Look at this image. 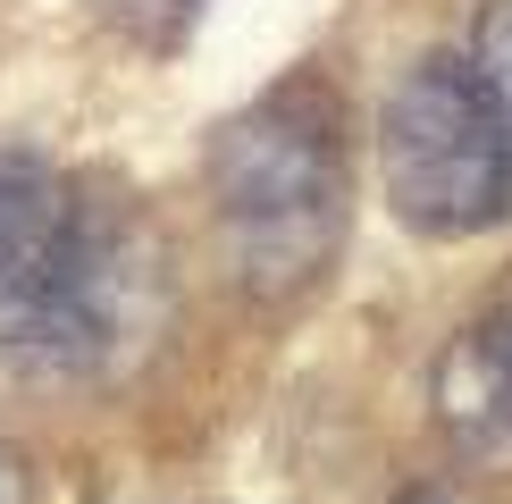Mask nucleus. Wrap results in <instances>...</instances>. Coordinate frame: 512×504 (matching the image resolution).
Listing matches in <instances>:
<instances>
[{
    "label": "nucleus",
    "instance_id": "f257e3e1",
    "mask_svg": "<svg viewBox=\"0 0 512 504\" xmlns=\"http://www.w3.org/2000/svg\"><path fill=\"white\" fill-rule=\"evenodd\" d=\"M345 202V118L328 84L294 76L210 135V210L252 294H303L311 278H328L345 244Z\"/></svg>",
    "mask_w": 512,
    "mask_h": 504
},
{
    "label": "nucleus",
    "instance_id": "f03ea898",
    "mask_svg": "<svg viewBox=\"0 0 512 504\" xmlns=\"http://www.w3.org/2000/svg\"><path fill=\"white\" fill-rule=\"evenodd\" d=\"M143 252L68 168L0 152V353L93 362L126 328Z\"/></svg>",
    "mask_w": 512,
    "mask_h": 504
},
{
    "label": "nucleus",
    "instance_id": "7ed1b4c3",
    "mask_svg": "<svg viewBox=\"0 0 512 504\" xmlns=\"http://www.w3.org/2000/svg\"><path fill=\"white\" fill-rule=\"evenodd\" d=\"M378 168H387L395 219L420 236H479L512 210V135L471 59L429 51L387 93Z\"/></svg>",
    "mask_w": 512,
    "mask_h": 504
},
{
    "label": "nucleus",
    "instance_id": "20e7f679",
    "mask_svg": "<svg viewBox=\"0 0 512 504\" xmlns=\"http://www.w3.org/2000/svg\"><path fill=\"white\" fill-rule=\"evenodd\" d=\"M437 420L462 454H512V303L479 311L437 353Z\"/></svg>",
    "mask_w": 512,
    "mask_h": 504
},
{
    "label": "nucleus",
    "instance_id": "39448f33",
    "mask_svg": "<svg viewBox=\"0 0 512 504\" xmlns=\"http://www.w3.org/2000/svg\"><path fill=\"white\" fill-rule=\"evenodd\" d=\"M471 68L487 84V101H496L504 135H512V0H496V9L479 17V42H471Z\"/></svg>",
    "mask_w": 512,
    "mask_h": 504
},
{
    "label": "nucleus",
    "instance_id": "423d86ee",
    "mask_svg": "<svg viewBox=\"0 0 512 504\" xmlns=\"http://www.w3.org/2000/svg\"><path fill=\"white\" fill-rule=\"evenodd\" d=\"M202 9H210V0H110L118 26H126V34H143V42H160V51L194 34V17H202Z\"/></svg>",
    "mask_w": 512,
    "mask_h": 504
},
{
    "label": "nucleus",
    "instance_id": "0eeeda50",
    "mask_svg": "<svg viewBox=\"0 0 512 504\" xmlns=\"http://www.w3.org/2000/svg\"><path fill=\"white\" fill-rule=\"evenodd\" d=\"M0 504H17V462L0 454Z\"/></svg>",
    "mask_w": 512,
    "mask_h": 504
},
{
    "label": "nucleus",
    "instance_id": "6e6552de",
    "mask_svg": "<svg viewBox=\"0 0 512 504\" xmlns=\"http://www.w3.org/2000/svg\"><path fill=\"white\" fill-rule=\"evenodd\" d=\"M403 504H454V496H437V488H412V496H403Z\"/></svg>",
    "mask_w": 512,
    "mask_h": 504
}]
</instances>
